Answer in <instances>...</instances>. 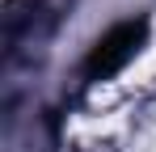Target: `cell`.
Masks as SVG:
<instances>
[{
	"instance_id": "obj_1",
	"label": "cell",
	"mask_w": 156,
	"mask_h": 152,
	"mask_svg": "<svg viewBox=\"0 0 156 152\" xmlns=\"http://www.w3.org/2000/svg\"><path fill=\"white\" fill-rule=\"evenodd\" d=\"M139 42H144V21H122V25H114L110 34H101V38L93 42L89 63H84V76H89V80H105V76H114L131 55L139 51Z\"/></svg>"
}]
</instances>
